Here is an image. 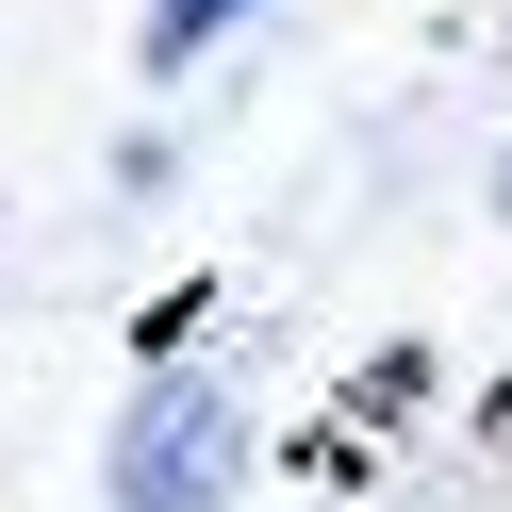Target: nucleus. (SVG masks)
Returning a JSON list of instances; mask_svg holds the SVG:
<instances>
[{
    "label": "nucleus",
    "instance_id": "1",
    "mask_svg": "<svg viewBox=\"0 0 512 512\" xmlns=\"http://www.w3.org/2000/svg\"><path fill=\"white\" fill-rule=\"evenodd\" d=\"M232 463H248L232 397H215V380H149L133 430H116V512H215Z\"/></svg>",
    "mask_w": 512,
    "mask_h": 512
},
{
    "label": "nucleus",
    "instance_id": "2",
    "mask_svg": "<svg viewBox=\"0 0 512 512\" xmlns=\"http://www.w3.org/2000/svg\"><path fill=\"white\" fill-rule=\"evenodd\" d=\"M232 17H248V0H149V67H199Z\"/></svg>",
    "mask_w": 512,
    "mask_h": 512
},
{
    "label": "nucleus",
    "instance_id": "3",
    "mask_svg": "<svg viewBox=\"0 0 512 512\" xmlns=\"http://www.w3.org/2000/svg\"><path fill=\"white\" fill-rule=\"evenodd\" d=\"M479 413H496V430H512V380H496V397H479Z\"/></svg>",
    "mask_w": 512,
    "mask_h": 512
},
{
    "label": "nucleus",
    "instance_id": "4",
    "mask_svg": "<svg viewBox=\"0 0 512 512\" xmlns=\"http://www.w3.org/2000/svg\"><path fill=\"white\" fill-rule=\"evenodd\" d=\"M496 199H512V182H496Z\"/></svg>",
    "mask_w": 512,
    "mask_h": 512
}]
</instances>
